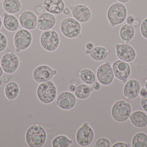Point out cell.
I'll return each mask as SVG.
<instances>
[{
	"label": "cell",
	"mask_w": 147,
	"mask_h": 147,
	"mask_svg": "<svg viewBox=\"0 0 147 147\" xmlns=\"http://www.w3.org/2000/svg\"><path fill=\"white\" fill-rule=\"evenodd\" d=\"M2 24V21L1 18V16H0V29H1V28Z\"/></svg>",
	"instance_id": "obj_46"
},
{
	"label": "cell",
	"mask_w": 147,
	"mask_h": 147,
	"mask_svg": "<svg viewBox=\"0 0 147 147\" xmlns=\"http://www.w3.org/2000/svg\"><path fill=\"white\" fill-rule=\"evenodd\" d=\"M117 57L123 61L131 62L136 58L135 50L131 46L126 44H118L116 46Z\"/></svg>",
	"instance_id": "obj_12"
},
{
	"label": "cell",
	"mask_w": 147,
	"mask_h": 147,
	"mask_svg": "<svg viewBox=\"0 0 147 147\" xmlns=\"http://www.w3.org/2000/svg\"><path fill=\"white\" fill-rule=\"evenodd\" d=\"M113 147H128V146H127V144L125 143H123V142H117V143H115L114 144L113 146Z\"/></svg>",
	"instance_id": "obj_38"
},
{
	"label": "cell",
	"mask_w": 147,
	"mask_h": 147,
	"mask_svg": "<svg viewBox=\"0 0 147 147\" xmlns=\"http://www.w3.org/2000/svg\"><path fill=\"white\" fill-rule=\"evenodd\" d=\"M94 47V45L91 42H89L86 43L85 45V48L88 51H91Z\"/></svg>",
	"instance_id": "obj_34"
},
{
	"label": "cell",
	"mask_w": 147,
	"mask_h": 147,
	"mask_svg": "<svg viewBox=\"0 0 147 147\" xmlns=\"http://www.w3.org/2000/svg\"><path fill=\"white\" fill-rule=\"evenodd\" d=\"M70 9L72 12L74 18L79 22H88L91 17V13L90 9L84 4H78L71 6Z\"/></svg>",
	"instance_id": "obj_15"
},
{
	"label": "cell",
	"mask_w": 147,
	"mask_h": 147,
	"mask_svg": "<svg viewBox=\"0 0 147 147\" xmlns=\"http://www.w3.org/2000/svg\"><path fill=\"white\" fill-rule=\"evenodd\" d=\"M7 45V40L5 35L0 32V52L3 51Z\"/></svg>",
	"instance_id": "obj_31"
},
{
	"label": "cell",
	"mask_w": 147,
	"mask_h": 147,
	"mask_svg": "<svg viewBox=\"0 0 147 147\" xmlns=\"http://www.w3.org/2000/svg\"><path fill=\"white\" fill-rule=\"evenodd\" d=\"M133 147H147V135L144 133H139L132 140Z\"/></svg>",
	"instance_id": "obj_28"
},
{
	"label": "cell",
	"mask_w": 147,
	"mask_h": 147,
	"mask_svg": "<svg viewBox=\"0 0 147 147\" xmlns=\"http://www.w3.org/2000/svg\"><path fill=\"white\" fill-rule=\"evenodd\" d=\"M46 139L45 130L40 125L32 126L26 133V141L29 147H42L45 143Z\"/></svg>",
	"instance_id": "obj_1"
},
{
	"label": "cell",
	"mask_w": 147,
	"mask_h": 147,
	"mask_svg": "<svg viewBox=\"0 0 147 147\" xmlns=\"http://www.w3.org/2000/svg\"><path fill=\"white\" fill-rule=\"evenodd\" d=\"M43 6L47 11L53 14H62L65 8L63 0H45Z\"/></svg>",
	"instance_id": "obj_19"
},
{
	"label": "cell",
	"mask_w": 147,
	"mask_h": 147,
	"mask_svg": "<svg viewBox=\"0 0 147 147\" xmlns=\"http://www.w3.org/2000/svg\"><path fill=\"white\" fill-rule=\"evenodd\" d=\"M90 57L95 61H102L108 57L109 51L105 47L98 46L89 51Z\"/></svg>",
	"instance_id": "obj_22"
},
{
	"label": "cell",
	"mask_w": 147,
	"mask_h": 147,
	"mask_svg": "<svg viewBox=\"0 0 147 147\" xmlns=\"http://www.w3.org/2000/svg\"><path fill=\"white\" fill-rule=\"evenodd\" d=\"M145 88H146V89L147 91V80L146 81V83H145Z\"/></svg>",
	"instance_id": "obj_47"
},
{
	"label": "cell",
	"mask_w": 147,
	"mask_h": 147,
	"mask_svg": "<svg viewBox=\"0 0 147 147\" xmlns=\"http://www.w3.org/2000/svg\"><path fill=\"white\" fill-rule=\"evenodd\" d=\"M3 74V70L1 66L0 65V78L2 77Z\"/></svg>",
	"instance_id": "obj_44"
},
{
	"label": "cell",
	"mask_w": 147,
	"mask_h": 147,
	"mask_svg": "<svg viewBox=\"0 0 147 147\" xmlns=\"http://www.w3.org/2000/svg\"><path fill=\"white\" fill-rule=\"evenodd\" d=\"M60 40L57 33L54 29L44 31L40 37L42 47L48 51H55L59 45Z\"/></svg>",
	"instance_id": "obj_6"
},
{
	"label": "cell",
	"mask_w": 147,
	"mask_h": 147,
	"mask_svg": "<svg viewBox=\"0 0 147 147\" xmlns=\"http://www.w3.org/2000/svg\"><path fill=\"white\" fill-rule=\"evenodd\" d=\"M140 90L141 85L139 81L136 79H131L124 85L123 95L126 99H134L139 96Z\"/></svg>",
	"instance_id": "obj_18"
},
{
	"label": "cell",
	"mask_w": 147,
	"mask_h": 147,
	"mask_svg": "<svg viewBox=\"0 0 147 147\" xmlns=\"http://www.w3.org/2000/svg\"><path fill=\"white\" fill-rule=\"evenodd\" d=\"M45 9L44 7L40 6H38V7H36V9H35L36 12L38 14H40L45 13Z\"/></svg>",
	"instance_id": "obj_35"
},
{
	"label": "cell",
	"mask_w": 147,
	"mask_h": 147,
	"mask_svg": "<svg viewBox=\"0 0 147 147\" xmlns=\"http://www.w3.org/2000/svg\"><path fill=\"white\" fill-rule=\"evenodd\" d=\"M37 95L41 102L49 104L53 102L57 97V88L51 81L42 83L37 89Z\"/></svg>",
	"instance_id": "obj_3"
},
{
	"label": "cell",
	"mask_w": 147,
	"mask_h": 147,
	"mask_svg": "<svg viewBox=\"0 0 147 147\" xmlns=\"http://www.w3.org/2000/svg\"><path fill=\"white\" fill-rule=\"evenodd\" d=\"M3 7L6 12L11 14H17L23 9L20 0H4Z\"/></svg>",
	"instance_id": "obj_21"
},
{
	"label": "cell",
	"mask_w": 147,
	"mask_h": 147,
	"mask_svg": "<svg viewBox=\"0 0 147 147\" xmlns=\"http://www.w3.org/2000/svg\"><path fill=\"white\" fill-rule=\"evenodd\" d=\"M134 35L135 29L132 25L124 24L120 29V38L124 42H129L134 38Z\"/></svg>",
	"instance_id": "obj_25"
},
{
	"label": "cell",
	"mask_w": 147,
	"mask_h": 147,
	"mask_svg": "<svg viewBox=\"0 0 147 147\" xmlns=\"http://www.w3.org/2000/svg\"><path fill=\"white\" fill-rule=\"evenodd\" d=\"M57 74L56 70H53L47 65H40L35 68L33 77L34 80L39 83L50 81L54 75Z\"/></svg>",
	"instance_id": "obj_10"
},
{
	"label": "cell",
	"mask_w": 147,
	"mask_h": 147,
	"mask_svg": "<svg viewBox=\"0 0 147 147\" xmlns=\"http://www.w3.org/2000/svg\"><path fill=\"white\" fill-rule=\"evenodd\" d=\"M140 94L141 96L144 97L147 95V91L146 89H142L140 91Z\"/></svg>",
	"instance_id": "obj_40"
},
{
	"label": "cell",
	"mask_w": 147,
	"mask_h": 147,
	"mask_svg": "<svg viewBox=\"0 0 147 147\" xmlns=\"http://www.w3.org/2000/svg\"><path fill=\"white\" fill-rule=\"evenodd\" d=\"M119 1L120 2L122 3H126L128 2L129 0H117Z\"/></svg>",
	"instance_id": "obj_45"
},
{
	"label": "cell",
	"mask_w": 147,
	"mask_h": 147,
	"mask_svg": "<svg viewBox=\"0 0 147 147\" xmlns=\"http://www.w3.org/2000/svg\"><path fill=\"white\" fill-rule=\"evenodd\" d=\"M79 77L82 82L88 85L92 84L96 82V76L94 72L89 69L82 70L79 73Z\"/></svg>",
	"instance_id": "obj_26"
},
{
	"label": "cell",
	"mask_w": 147,
	"mask_h": 147,
	"mask_svg": "<svg viewBox=\"0 0 147 147\" xmlns=\"http://www.w3.org/2000/svg\"><path fill=\"white\" fill-rule=\"evenodd\" d=\"M19 19L21 26L27 30H34L37 26L38 18L32 11H25L22 12L19 14Z\"/></svg>",
	"instance_id": "obj_14"
},
{
	"label": "cell",
	"mask_w": 147,
	"mask_h": 147,
	"mask_svg": "<svg viewBox=\"0 0 147 147\" xmlns=\"http://www.w3.org/2000/svg\"><path fill=\"white\" fill-rule=\"evenodd\" d=\"M94 137L92 129L88 123H85L78 130L76 134V141L80 146H86L92 142Z\"/></svg>",
	"instance_id": "obj_11"
},
{
	"label": "cell",
	"mask_w": 147,
	"mask_h": 147,
	"mask_svg": "<svg viewBox=\"0 0 147 147\" xmlns=\"http://www.w3.org/2000/svg\"><path fill=\"white\" fill-rule=\"evenodd\" d=\"M60 30L67 38L74 39L81 37V25L74 18L68 17L64 19L60 24Z\"/></svg>",
	"instance_id": "obj_4"
},
{
	"label": "cell",
	"mask_w": 147,
	"mask_h": 147,
	"mask_svg": "<svg viewBox=\"0 0 147 147\" xmlns=\"http://www.w3.org/2000/svg\"><path fill=\"white\" fill-rule=\"evenodd\" d=\"M76 87L73 85H71L69 87V90L71 92H74L76 89Z\"/></svg>",
	"instance_id": "obj_43"
},
{
	"label": "cell",
	"mask_w": 147,
	"mask_h": 147,
	"mask_svg": "<svg viewBox=\"0 0 147 147\" xmlns=\"http://www.w3.org/2000/svg\"><path fill=\"white\" fill-rule=\"evenodd\" d=\"M9 78L7 76H3L2 77L1 80L3 83H8L9 81Z\"/></svg>",
	"instance_id": "obj_39"
},
{
	"label": "cell",
	"mask_w": 147,
	"mask_h": 147,
	"mask_svg": "<svg viewBox=\"0 0 147 147\" xmlns=\"http://www.w3.org/2000/svg\"><path fill=\"white\" fill-rule=\"evenodd\" d=\"M135 18L133 16H129L127 18V24L132 25L134 22V21L135 20Z\"/></svg>",
	"instance_id": "obj_37"
},
{
	"label": "cell",
	"mask_w": 147,
	"mask_h": 147,
	"mask_svg": "<svg viewBox=\"0 0 147 147\" xmlns=\"http://www.w3.org/2000/svg\"><path fill=\"white\" fill-rule=\"evenodd\" d=\"M140 30L142 36L147 39V18L143 20L142 23Z\"/></svg>",
	"instance_id": "obj_32"
},
{
	"label": "cell",
	"mask_w": 147,
	"mask_h": 147,
	"mask_svg": "<svg viewBox=\"0 0 147 147\" xmlns=\"http://www.w3.org/2000/svg\"><path fill=\"white\" fill-rule=\"evenodd\" d=\"M129 118L131 123L136 127L141 128L147 125V115L142 111H135L131 114Z\"/></svg>",
	"instance_id": "obj_20"
},
{
	"label": "cell",
	"mask_w": 147,
	"mask_h": 147,
	"mask_svg": "<svg viewBox=\"0 0 147 147\" xmlns=\"http://www.w3.org/2000/svg\"><path fill=\"white\" fill-rule=\"evenodd\" d=\"M3 26L10 32H15L19 28L20 24L18 19L13 15L6 14L3 17Z\"/></svg>",
	"instance_id": "obj_24"
},
{
	"label": "cell",
	"mask_w": 147,
	"mask_h": 147,
	"mask_svg": "<svg viewBox=\"0 0 147 147\" xmlns=\"http://www.w3.org/2000/svg\"><path fill=\"white\" fill-rule=\"evenodd\" d=\"M2 0H0V2H1V1Z\"/></svg>",
	"instance_id": "obj_49"
},
{
	"label": "cell",
	"mask_w": 147,
	"mask_h": 147,
	"mask_svg": "<svg viewBox=\"0 0 147 147\" xmlns=\"http://www.w3.org/2000/svg\"><path fill=\"white\" fill-rule=\"evenodd\" d=\"M91 93L90 86L87 85L81 84L79 85L75 91V95L78 98L85 99L89 97Z\"/></svg>",
	"instance_id": "obj_27"
},
{
	"label": "cell",
	"mask_w": 147,
	"mask_h": 147,
	"mask_svg": "<svg viewBox=\"0 0 147 147\" xmlns=\"http://www.w3.org/2000/svg\"><path fill=\"white\" fill-rule=\"evenodd\" d=\"M140 25V21L138 20H135L134 22H133V24H132V25H133V26L135 27L138 26Z\"/></svg>",
	"instance_id": "obj_42"
},
{
	"label": "cell",
	"mask_w": 147,
	"mask_h": 147,
	"mask_svg": "<svg viewBox=\"0 0 147 147\" xmlns=\"http://www.w3.org/2000/svg\"><path fill=\"white\" fill-rule=\"evenodd\" d=\"M127 16V9L121 3L112 4L107 12V18L113 26L122 24L126 20Z\"/></svg>",
	"instance_id": "obj_2"
},
{
	"label": "cell",
	"mask_w": 147,
	"mask_h": 147,
	"mask_svg": "<svg viewBox=\"0 0 147 147\" xmlns=\"http://www.w3.org/2000/svg\"><path fill=\"white\" fill-rule=\"evenodd\" d=\"M1 66L4 72L12 74L15 72L19 67V58L13 53H7L1 59Z\"/></svg>",
	"instance_id": "obj_8"
},
{
	"label": "cell",
	"mask_w": 147,
	"mask_h": 147,
	"mask_svg": "<svg viewBox=\"0 0 147 147\" xmlns=\"http://www.w3.org/2000/svg\"><path fill=\"white\" fill-rule=\"evenodd\" d=\"M73 143L71 140L65 135H59L54 138L52 142L53 147H69Z\"/></svg>",
	"instance_id": "obj_29"
},
{
	"label": "cell",
	"mask_w": 147,
	"mask_h": 147,
	"mask_svg": "<svg viewBox=\"0 0 147 147\" xmlns=\"http://www.w3.org/2000/svg\"><path fill=\"white\" fill-rule=\"evenodd\" d=\"M63 13L65 15H69L71 14L70 9L69 8H65Z\"/></svg>",
	"instance_id": "obj_41"
},
{
	"label": "cell",
	"mask_w": 147,
	"mask_h": 147,
	"mask_svg": "<svg viewBox=\"0 0 147 147\" xmlns=\"http://www.w3.org/2000/svg\"><path fill=\"white\" fill-rule=\"evenodd\" d=\"M115 77L119 80L126 81L131 73V68L127 62L121 60L115 61L112 65Z\"/></svg>",
	"instance_id": "obj_13"
},
{
	"label": "cell",
	"mask_w": 147,
	"mask_h": 147,
	"mask_svg": "<svg viewBox=\"0 0 147 147\" xmlns=\"http://www.w3.org/2000/svg\"><path fill=\"white\" fill-rule=\"evenodd\" d=\"M110 146V142L109 140L106 138H102L98 139L96 142L95 147H109Z\"/></svg>",
	"instance_id": "obj_30"
},
{
	"label": "cell",
	"mask_w": 147,
	"mask_h": 147,
	"mask_svg": "<svg viewBox=\"0 0 147 147\" xmlns=\"http://www.w3.org/2000/svg\"><path fill=\"white\" fill-rule=\"evenodd\" d=\"M20 93V88L17 83L10 82L6 85L4 93L6 98L9 101H13L17 98Z\"/></svg>",
	"instance_id": "obj_23"
},
{
	"label": "cell",
	"mask_w": 147,
	"mask_h": 147,
	"mask_svg": "<svg viewBox=\"0 0 147 147\" xmlns=\"http://www.w3.org/2000/svg\"><path fill=\"white\" fill-rule=\"evenodd\" d=\"M92 88L95 90V91H99L100 90L101 88V86L100 84L98 82H94L92 84Z\"/></svg>",
	"instance_id": "obj_36"
},
{
	"label": "cell",
	"mask_w": 147,
	"mask_h": 147,
	"mask_svg": "<svg viewBox=\"0 0 147 147\" xmlns=\"http://www.w3.org/2000/svg\"><path fill=\"white\" fill-rule=\"evenodd\" d=\"M97 77L99 83L103 85H109L112 83L115 75L109 62H106L99 66L97 71Z\"/></svg>",
	"instance_id": "obj_9"
},
{
	"label": "cell",
	"mask_w": 147,
	"mask_h": 147,
	"mask_svg": "<svg viewBox=\"0 0 147 147\" xmlns=\"http://www.w3.org/2000/svg\"><path fill=\"white\" fill-rule=\"evenodd\" d=\"M32 34L27 29H20L16 32L14 37V43L16 47V51L27 49L32 43Z\"/></svg>",
	"instance_id": "obj_7"
},
{
	"label": "cell",
	"mask_w": 147,
	"mask_h": 147,
	"mask_svg": "<svg viewBox=\"0 0 147 147\" xmlns=\"http://www.w3.org/2000/svg\"><path fill=\"white\" fill-rule=\"evenodd\" d=\"M131 112V105L125 100L117 101L113 105L111 109L112 117L118 122L126 121L129 118Z\"/></svg>",
	"instance_id": "obj_5"
},
{
	"label": "cell",
	"mask_w": 147,
	"mask_h": 147,
	"mask_svg": "<svg viewBox=\"0 0 147 147\" xmlns=\"http://www.w3.org/2000/svg\"><path fill=\"white\" fill-rule=\"evenodd\" d=\"M76 103V99L72 93L68 91L61 93L57 98L56 104L60 108L68 110L73 108Z\"/></svg>",
	"instance_id": "obj_16"
},
{
	"label": "cell",
	"mask_w": 147,
	"mask_h": 147,
	"mask_svg": "<svg viewBox=\"0 0 147 147\" xmlns=\"http://www.w3.org/2000/svg\"><path fill=\"white\" fill-rule=\"evenodd\" d=\"M56 21V17L53 14L44 13L38 17L37 28L42 31L50 30L55 26Z\"/></svg>",
	"instance_id": "obj_17"
},
{
	"label": "cell",
	"mask_w": 147,
	"mask_h": 147,
	"mask_svg": "<svg viewBox=\"0 0 147 147\" xmlns=\"http://www.w3.org/2000/svg\"><path fill=\"white\" fill-rule=\"evenodd\" d=\"M3 82H2L1 80V79H0V87H1V86L2 85H3Z\"/></svg>",
	"instance_id": "obj_48"
},
{
	"label": "cell",
	"mask_w": 147,
	"mask_h": 147,
	"mask_svg": "<svg viewBox=\"0 0 147 147\" xmlns=\"http://www.w3.org/2000/svg\"><path fill=\"white\" fill-rule=\"evenodd\" d=\"M140 103L142 109L147 113V95L142 97Z\"/></svg>",
	"instance_id": "obj_33"
}]
</instances>
